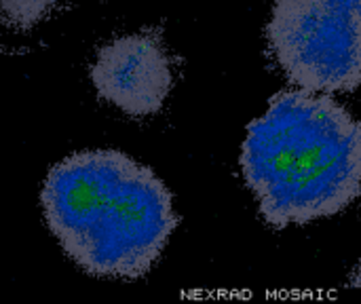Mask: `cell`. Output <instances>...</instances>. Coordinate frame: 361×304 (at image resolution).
Here are the masks:
<instances>
[{
  "instance_id": "4",
  "label": "cell",
  "mask_w": 361,
  "mask_h": 304,
  "mask_svg": "<svg viewBox=\"0 0 361 304\" xmlns=\"http://www.w3.org/2000/svg\"><path fill=\"white\" fill-rule=\"evenodd\" d=\"M97 95L129 116L144 118L161 112L171 87L173 68L157 32L125 34L104 44L91 66Z\"/></svg>"
},
{
  "instance_id": "3",
  "label": "cell",
  "mask_w": 361,
  "mask_h": 304,
  "mask_svg": "<svg viewBox=\"0 0 361 304\" xmlns=\"http://www.w3.org/2000/svg\"><path fill=\"white\" fill-rule=\"evenodd\" d=\"M267 40L298 89L351 93L361 85V0H275Z\"/></svg>"
},
{
  "instance_id": "5",
  "label": "cell",
  "mask_w": 361,
  "mask_h": 304,
  "mask_svg": "<svg viewBox=\"0 0 361 304\" xmlns=\"http://www.w3.org/2000/svg\"><path fill=\"white\" fill-rule=\"evenodd\" d=\"M55 0H0V19L13 28H32L42 21Z\"/></svg>"
},
{
  "instance_id": "1",
  "label": "cell",
  "mask_w": 361,
  "mask_h": 304,
  "mask_svg": "<svg viewBox=\"0 0 361 304\" xmlns=\"http://www.w3.org/2000/svg\"><path fill=\"white\" fill-rule=\"evenodd\" d=\"M40 201L63 252L97 277L146 275L178 226L163 180L118 150L66 157L49 171Z\"/></svg>"
},
{
  "instance_id": "2",
  "label": "cell",
  "mask_w": 361,
  "mask_h": 304,
  "mask_svg": "<svg viewBox=\"0 0 361 304\" xmlns=\"http://www.w3.org/2000/svg\"><path fill=\"white\" fill-rule=\"evenodd\" d=\"M241 174L275 229L336 216L361 195V123L330 93L279 91L247 125Z\"/></svg>"
},
{
  "instance_id": "6",
  "label": "cell",
  "mask_w": 361,
  "mask_h": 304,
  "mask_svg": "<svg viewBox=\"0 0 361 304\" xmlns=\"http://www.w3.org/2000/svg\"><path fill=\"white\" fill-rule=\"evenodd\" d=\"M349 286H351V288H361V262L357 265V269L351 273V277H349Z\"/></svg>"
}]
</instances>
